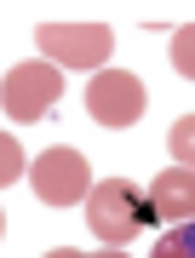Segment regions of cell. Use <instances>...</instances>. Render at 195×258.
Wrapping results in <instances>:
<instances>
[{
  "instance_id": "cell-1",
  "label": "cell",
  "mask_w": 195,
  "mask_h": 258,
  "mask_svg": "<svg viewBox=\"0 0 195 258\" xmlns=\"http://www.w3.org/2000/svg\"><path fill=\"white\" fill-rule=\"evenodd\" d=\"M86 224H92L98 241H109V247H126L132 235H144L155 218V207H149V195L132 184V178H98V189L86 195Z\"/></svg>"
},
{
  "instance_id": "cell-2",
  "label": "cell",
  "mask_w": 195,
  "mask_h": 258,
  "mask_svg": "<svg viewBox=\"0 0 195 258\" xmlns=\"http://www.w3.org/2000/svg\"><path fill=\"white\" fill-rule=\"evenodd\" d=\"M29 184H35V195H40L46 207H75V201H86V195H92V166H86L81 149L52 144L46 155H35Z\"/></svg>"
},
{
  "instance_id": "cell-3",
  "label": "cell",
  "mask_w": 195,
  "mask_h": 258,
  "mask_svg": "<svg viewBox=\"0 0 195 258\" xmlns=\"http://www.w3.org/2000/svg\"><path fill=\"white\" fill-rule=\"evenodd\" d=\"M35 46L46 52V63H63V69H103L115 52V35L103 23H46L35 29Z\"/></svg>"
},
{
  "instance_id": "cell-4",
  "label": "cell",
  "mask_w": 195,
  "mask_h": 258,
  "mask_svg": "<svg viewBox=\"0 0 195 258\" xmlns=\"http://www.w3.org/2000/svg\"><path fill=\"white\" fill-rule=\"evenodd\" d=\"M144 103H149V92H144V81L132 69H98L92 86H86V115H92L98 126H115V132L138 126Z\"/></svg>"
},
{
  "instance_id": "cell-5",
  "label": "cell",
  "mask_w": 195,
  "mask_h": 258,
  "mask_svg": "<svg viewBox=\"0 0 195 258\" xmlns=\"http://www.w3.org/2000/svg\"><path fill=\"white\" fill-rule=\"evenodd\" d=\"M57 98H63L57 63H18L6 75V86H0V109H6L12 120H40Z\"/></svg>"
},
{
  "instance_id": "cell-6",
  "label": "cell",
  "mask_w": 195,
  "mask_h": 258,
  "mask_svg": "<svg viewBox=\"0 0 195 258\" xmlns=\"http://www.w3.org/2000/svg\"><path fill=\"white\" fill-rule=\"evenodd\" d=\"M149 207H155V218H195V172L189 166H167V172L149 184Z\"/></svg>"
},
{
  "instance_id": "cell-7",
  "label": "cell",
  "mask_w": 195,
  "mask_h": 258,
  "mask_svg": "<svg viewBox=\"0 0 195 258\" xmlns=\"http://www.w3.org/2000/svg\"><path fill=\"white\" fill-rule=\"evenodd\" d=\"M149 258H195V218L172 224V230L155 241V252H149Z\"/></svg>"
},
{
  "instance_id": "cell-8",
  "label": "cell",
  "mask_w": 195,
  "mask_h": 258,
  "mask_svg": "<svg viewBox=\"0 0 195 258\" xmlns=\"http://www.w3.org/2000/svg\"><path fill=\"white\" fill-rule=\"evenodd\" d=\"M167 149H172V161H178V166H189V172H195V115L172 120V132H167Z\"/></svg>"
},
{
  "instance_id": "cell-9",
  "label": "cell",
  "mask_w": 195,
  "mask_h": 258,
  "mask_svg": "<svg viewBox=\"0 0 195 258\" xmlns=\"http://www.w3.org/2000/svg\"><path fill=\"white\" fill-rule=\"evenodd\" d=\"M23 172H29V166H23V144L12 138V132H0V189H6V184H18Z\"/></svg>"
},
{
  "instance_id": "cell-10",
  "label": "cell",
  "mask_w": 195,
  "mask_h": 258,
  "mask_svg": "<svg viewBox=\"0 0 195 258\" xmlns=\"http://www.w3.org/2000/svg\"><path fill=\"white\" fill-rule=\"evenodd\" d=\"M172 69L184 75V81H195V23L172 29Z\"/></svg>"
},
{
  "instance_id": "cell-11",
  "label": "cell",
  "mask_w": 195,
  "mask_h": 258,
  "mask_svg": "<svg viewBox=\"0 0 195 258\" xmlns=\"http://www.w3.org/2000/svg\"><path fill=\"white\" fill-rule=\"evenodd\" d=\"M46 258H86V252H75V247H52Z\"/></svg>"
},
{
  "instance_id": "cell-12",
  "label": "cell",
  "mask_w": 195,
  "mask_h": 258,
  "mask_svg": "<svg viewBox=\"0 0 195 258\" xmlns=\"http://www.w3.org/2000/svg\"><path fill=\"white\" fill-rule=\"evenodd\" d=\"M98 258H126V252H98Z\"/></svg>"
},
{
  "instance_id": "cell-13",
  "label": "cell",
  "mask_w": 195,
  "mask_h": 258,
  "mask_svg": "<svg viewBox=\"0 0 195 258\" xmlns=\"http://www.w3.org/2000/svg\"><path fill=\"white\" fill-rule=\"evenodd\" d=\"M0 230H6V212H0Z\"/></svg>"
}]
</instances>
